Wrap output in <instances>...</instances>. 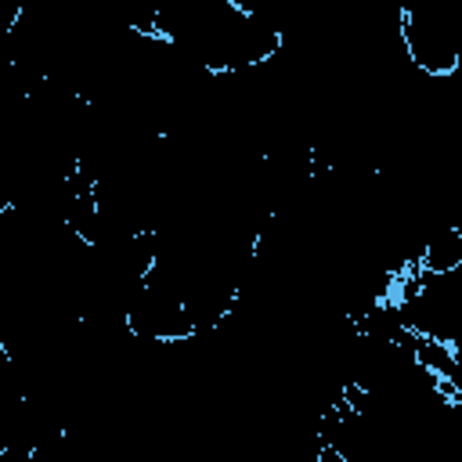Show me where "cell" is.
<instances>
[{
    "label": "cell",
    "mask_w": 462,
    "mask_h": 462,
    "mask_svg": "<svg viewBox=\"0 0 462 462\" xmlns=\"http://www.w3.org/2000/svg\"><path fill=\"white\" fill-rule=\"evenodd\" d=\"M397 36H401V51L404 61L430 76V79H448L458 72V47L451 40V32L426 11H404L397 18Z\"/></svg>",
    "instance_id": "6da1fadb"
},
{
    "label": "cell",
    "mask_w": 462,
    "mask_h": 462,
    "mask_svg": "<svg viewBox=\"0 0 462 462\" xmlns=\"http://www.w3.org/2000/svg\"><path fill=\"white\" fill-rule=\"evenodd\" d=\"M462 267V231L455 224H444L426 235L415 271L422 274H455Z\"/></svg>",
    "instance_id": "7a4b0ae2"
},
{
    "label": "cell",
    "mask_w": 462,
    "mask_h": 462,
    "mask_svg": "<svg viewBox=\"0 0 462 462\" xmlns=\"http://www.w3.org/2000/svg\"><path fill=\"white\" fill-rule=\"evenodd\" d=\"M32 444H7L4 451H0V462H32Z\"/></svg>",
    "instance_id": "3957f363"
},
{
    "label": "cell",
    "mask_w": 462,
    "mask_h": 462,
    "mask_svg": "<svg viewBox=\"0 0 462 462\" xmlns=\"http://www.w3.org/2000/svg\"><path fill=\"white\" fill-rule=\"evenodd\" d=\"M4 448H7V440H4V433H0V451H4Z\"/></svg>",
    "instance_id": "277c9868"
}]
</instances>
